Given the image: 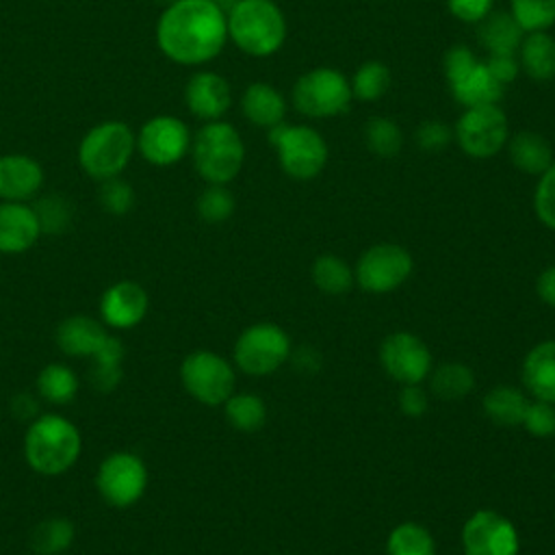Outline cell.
<instances>
[{
  "label": "cell",
  "instance_id": "obj_48",
  "mask_svg": "<svg viewBox=\"0 0 555 555\" xmlns=\"http://www.w3.org/2000/svg\"><path fill=\"white\" fill-rule=\"evenodd\" d=\"M535 291L540 295V299L555 308V264L553 267H546L540 275H538V282H535Z\"/></svg>",
  "mask_w": 555,
  "mask_h": 555
},
{
  "label": "cell",
  "instance_id": "obj_8",
  "mask_svg": "<svg viewBox=\"0 0 555 555\" xmlns=\"http://www.w3.org/2000/svg\"><path fill=\"white\" fill-rule=\"evenodd\" d=\"M291 356V340L275 323H254L234 343L236 366L254 377L271 375Z\"/></svg>",
  "mask_w": 555,
  "mask_h": 555
},
{
  "label": "cell",
  "instance_id": "obj_45",
  "mask_svg": "<svg viewBox=\"0 0 555 555\" xmlns=\"http://www.w3.org/2000/svg\"><path fill=\"white\" fill-rule=\"evenodd\" d=\"M447 7L457 20L479 24L492 11V0H447Z\"/></svg>",
  "mask_w": 555,
  "mask_h": 555
},
{
  "label": "cell",
  "instance_id": "obj_13",
  "mask_svg": "<svg viewBox=\"0 0 555 555\" xmlns=\"http://www.w3.org/2000/svg\"><path fill=\"white\" fill-rule=\"evenodd\" d=\"M462 546L464 555H518V533L503 514L479 509L464 522Z\"/></svg>",
  "mask_w": 555,
  "mask_h": 555
},
{
  "label": "cell",
  "instance_id": "obj_4",
  "mask_svg": "<svg viewBox=\"0 0 555 555\" xmlns=\"http://www.w3.org/2000/svg\"><path fill=\"white\" fill-rule=\"evenodd\" d=\"M137 150V137L128 124L111 119L93 126L78 145L82 171L95 180L119 176Z\"/></svg>",
  "mask_w": 555,
  "mask_h": 555
},
{
  "label": "cell",
  "instance_id": "obj_46",
  "mask_svg": "<svg viewBox=\"0 0 555 555\" xmlns=\"http://www.w3.org/2000/svg\"><path fill=\"white\" fill-rule=\"evenodd\" d=\"M486 67L501 85H507L518 76L520 63L514 59V54H490L486 61Z\"/></svg>",
  "mask_w": 555,
  "mask_h": 555
},
{
  "label": "cell",
  "instance_id": "obj_38",
  "mask_svg": "<svg viewBox=\"0 0 555 555\" xmlns=\"http://www.w3.org/2000/svg\"><path fill=\"white\" fill-rule=\"evenodd\" d=\"M234 212V195L225 184H208L197 197V215L206 223H221Z\"/></svg>",
  "mask_w": 555,
  "mask_h": 555
},
{
  "label": "cell",
  "instance_id": "obj_9",
  "mask_svg": "<svg viewBox=\"0 0 555 555\" xmlns=\"http://www.w3.org/2000/svg\"><path fill=\"white\" fill-rule=\"evenodd\" d=\"M180 379L184 390L206 405L225 403L234 392V369L232 364L208 349L191 351L180 364Z\"/></svg>",
  "mask_w": 555,
  "mask_h": 555
},
{
  "label": "cell",
  "instance_id": "obj_15",
  "mask_svg": "<svg viewBox=\"0 0 555 555\" xmlns=\"http://www.w3.org/2000/svg\"><path fill=\"white\" fill-rule=\"evenodd\" d=\"M379 362L392 379L405 386L418 384L429 375L431 353L416 334L395 332L384 338L379 347Z\"/></svg>",
  "mask_w": 555,
  "mask_h": 555
},
{
  "label": "cell",
  "instance_id": "obj_33",
  "mask_svg": "<svg viewBox=\"0 0 555 555\" xmlns=\"http://www.w3.org/2000/svg\"><path fill=\"white\" fill-rule=\"evenodd\" d=\"M312 282L327 295H343L353 286V271L343 258L323 254L312 264Z\"/></svg>",
  "mask_w": 555,
  "mask_h": 555
},
{
  "label": "cell",
  "instance_id": "obj_41",
  "mask_svg": "<svg viewBox=\"0 0 555 555\" xmlns=\"http://www.w3.org/2000/svg\"><path fill=\"white\" fill-rule=\"evenodd\" d=\"M533 208L538 219L555 230V163L540 176L535 195H533Z\"/></svg>",
  "mask_w": 555,
  "mask_h": 555
},
{
  "label": "cell",
  "instance_id": "obj_11",
  "mask_svg": "<svg viewBox=\"0 0 555 555\" xmlns=\"http://www.w3.org/2000/svg\"><path fill=\"white\" fill-rule=\"evenodd\" d=\"M509 139L507 117L496 104L470 106L455 124V141L473 158L494 156Z\"/></svg>",
  "mask_w": 555,
  "mask_h": 555
},
{
  "label": "cell",
  "instance_id": "obj_49",
  "mask_svg": "<svg viewBox=\"0 0 555 555\" xmlns=\"http://www.w3.org/2000/svg\"><path fill=\"white\" fill-rule=\"evenodd\" d=\"M13 410H15V414L17 416H22V418H35V414H37V401L30 397V395H17L15 399H13Z\"/></svg>",
  "mask_w": 555,
  "mask_h": 555
},
{
  "label": "cell",
  "instance_id": "obj_47",
  "mask_svg": "<svg viewBox=\"0 0 555 555\" xmlns=\"http://www.w3.org/2000/svg\"><path fill=\"white\" fill-rule=\"evenodd\" d=\"M399 408L408 416H421L427 410V395L418 384H405L399 392Z\"/></svg>",
  "mask_w": 555,
  "mask_h": 555
},
{
  "label": "cell",
  "instance_id": "obj_7",
  "mask_svg": "<svg viewBox=\"0 0 555 555\" xmlns=\"http://www.w3.org/2000/svg\"><path fill=\"white\" fill-rule=\"evenodd\" d=\"M353 93L347 78L332 67H314L297 78L293 104L306 117H334L349 108Z\"/></svg>",
  "mask_w": 555,
  "mask_h": 555
},
{
  "label": "cell",
  "instance_id": "obj_30",
  "mask_svg": "<svg viewBox=\"0 0 555 555\" xmlns=\"http://www.w3.org/2000/svg\"><path fill=\"white\" fill-rule=\"evenodd\" d=\"M223 405L228 423L238 431H258L267 421V405L258 395L232 392Z\"/></svg>",
  "mask_w": 555,
  "mask_h": 555
},
{
  "label": "cell",
  "instance_id": "obj_39",
  "mask_svg": "<svg viewBox=\"0 0 555 555\" xmlns=\"http://www.w3.org/2000/svg\"><path fill=\"white\" fill-rule=\"evenodd\" d=\"M33 208L39 219L41 234H61L72 221V206L61 195L41 197Z\"/></svg>",
  "mask_w": 555,
  "mask_h": 555
},
{
  "label": "cell",
  "instance_id": "obj_24",
  "mask_svg": "<svg viewBox=\"0 0 555 555\" xmlns=\"http://www.w3.org/2000/svg\"><path fill=\"white\" fill-rule=\"evenodd\" d=\"M512 165L529 176H542L553 165V147L540 132L522 130L507 139Z\"/></svg>",
  "mask_w": 555,
  "mask_h": 555
},
{
  "label": "cell",
  "instance_id": "obj_23",
  "mask_svg": "<svg viewBox=\"0 0 555 555\" xmlns=\"http://www.w3.org/2000/svg\"><path fill=\"white\" fill-rule=\"evenodd\" d=\"M241 111H243L245 119L251 121L254 126L273 128L284 121L286 102L273 85L251 82L241 98Z\"/></svg>",
  "mask_w": 555,
  "mask_h": 555
},
{
  "label": "cell",
  "instance_id": "obj_34",
  "mask_svg": "<svg viewBox=\"0 0 555 555\" xmlns=\"http://www.w3.org/2000/svg\"><path fill=\"white\" fill-rule=\"evenodd\" d=\"M388 555H436L431 533L418 522H401L388 535Z\"/></svg>",
  "mask_w": 555,
  "mask_h": 555
},
{
  "label": "cell",
  "instance_id": "obj_44",
  "mask_svg": "<svg viewBox=\"0 0 555 555\" xmlns=\"http://www.w3.org/2000/svg\"><path fill=\"white\" fill-rule=\"evenodd\" d=\"M477 63L473 50L468 46H453L447 54H444V74L447 80L453 82L457 80L462 74H466L473 65Z\"/></svg>",
  "mask_w": 555,
  "mask_h": 555
},
{
  "label": "cell",
  "instance_id": "obj_21",
  "mask_svg": "<svg viewBox=\"0 0 555 555\" xmlns=\"http://www.w3.org/2000/svg\"><path fill=\"white\" fill-rule=\"evenodd\" d=\"M522 384L535 399L555 403V340H544L525 356Z\"/></svg>",
  "mask_w": 555,
  "mask_h": 555
},
{
  "label": "cell",
  "instance_id": "obj_5",
  "mask_svg": "<svg viewBox=\"0 0 555 555\" xmlns=\"http://www.w3.org/2000/svg\"><path fill=\"white\" fill-rule=\"evenodd\" d=\"M193 165L208 184H228L234 180L245 160V147L234 130L225 121H208L199 128L191 145Z\"/></svg>",
  "mask_w": 555,
  "mask_h": 555
},
{
  "label": "cell",
  "instance_id": "obj_27",
  "mask_svg": "<svg viewBox=\"0 0 555 555\" xmlns=\"http://www.w3.org/2000/svg\"><path fill=\"white\" fill-rule=\"evenodd\" d=\"M527 403H529L527 397L518 388L494 386L483 397V412L492 423L501 427H514L522 423Z\"/></svg>",
  "mask_w": 555,
  "mask_h": 555
},
{
  "label": "cell",
  "instance_id": "obj_20",
  "mask_svg": "<svg viewBox=\"0 0 555 555\" xmlns=\"http://www.w3.org/2000/svg\"><path fill=\"white\" fill-rule=\"evenodd\" d=\"M106 338V325L87 314H74L63 319L54 334L59 349L72 358H91Z\"/></svg>",
  "mask_w": 555,
  "mask_h": 555
},
{
  "label": "cell",
  "instance_id": "obj_3",
  "mask_svg": "<svg viewBox=\"0 0 555 555\" xmlns=\"http://www.w3.org/2000/svg\"><path fill=\"white\" fill-rule=\"evenodd\" d=\"M225 17L228 37L245 54L269 56L286 39V20L273 0H236Z\"/></svg>",
  "mask_w": 555,
  "mask_h": 555
},
{
  "label": "cell",
  "instance_id": "obj_16",
  "mask_svg": "<svg viewBox=\"0 0 555 555\" xmlns=\"http://www.w3.org/2000/svg\"><path fill=\"white\" fill-rule=\"evenodd\" d=\"M150 297L134 280L111 284L100 297V321L113 330H130L147 314Z\"/></svg>",
  "mask_w": 555,
  "mask_h": 555
},
{
  "label": "cell",
  "instance_id": "obj_26",
  "mask_svg": "<svg viewBox=\"0 0 555 555\" xmlns=\"http://www.w3.org/2000/svg\"><path fill=\"white\" fill-rule=\"evenodd\" d=\"M520 67L533 80L555 78V39L546 30L527 33L520 41Z\"/></svg>",
  "mask_w": 555,
  "mask_h": 555
},
{
  "label": "cell",
  "instance_id": "obj_36",
  "mask_svg": "<svg viewBox=\"0 0 555 555\" xmlns=\"http://www.w3.org/2000/svg\"><path fill=\"white\" fill-rule=\"evenodd\" d=\"M349 85H351V93L358 100H364V102L379 100L390 87V69L379 61H366L356 69Z\"/></svg>",
  "mask_w": 555,
  "mask_h": 555
},
{
  "label": "cell",
  "instance_id": "obj_35",
  "mask_svg": "<svg viewBox=\"0 0 555 555\" xmlns=\"http://www.w3.org/2000/svg\"><path fill=\"white\" fill-rule=\"evenodd\" d=\"M364 143L375 156L392 158L403 145V132L388 117H371L364 126Z\"/></svg>",
  "mask_w": 555,
  "mask_h": 555
},
{
  "label": "cell",
  "instance_id": "obj_43",
  "mask_svg": "<svg viewBox=\"0 0 555 555\" xmlns=\"http://www.w3.org/2000/svg\"><path fill=\"white\" fill-rule=\"evenodd\" d=\"M451 139H453L451 130L444 124L436 121V119L423 121L416 130V143H418L421 150H427V152H436V150L447 147Z\"/></svg>",
  "mask_w": 555,
  "mask_h": 555
},
{
  "label": "cell",
  "instance_id": "obj_28",
  "mask_svg": "<svg viewBox=\"0 0 555 555\" xmlns=\"http://www.w3.org/2000/svg\"><path fill=\"white\" fill-rule=\"evenodd\" d=\"M121 360H124V345L119 338L111 336L104 345L91 356V384L100 392H111L121 382Z\"/></svg>",
  "mask_w": 555,
  "mask_h": 555
},
{
  "label": "cell",
  "instance_id": "obj_2",
  "mask_svg": "<svg viewBox=\"0 0 555 555\" xmlns=\"http://www.w3.org/2000/svg\"><path fill=\"white\" fill-rule=\"evenodd\" d=\"M80 451V431L63 414L48 412L28 423L24 434V460L35 473L43 477L63 475L78 462Z\"/></svg>",
  "mask_w": 555,
  "mask_h": 555
},
{
  "label": "cell",
  "instance_id": "obj_19",
  "mask_svg": "<svg viewBox=\"0 0 555 555\" xmlns=\"http://www.w3.org/2000/svg\"><path fill=\"white\" fill-rule=\"evenodd\" d=\"M43 184L41 165L26 154L0 156V199L26 202L39 193Z\"/></svg>",
  "mask_w": 555,
  "mask_h": 555
},
{
  "label": "cell",
  "instance_id": "obj_10",
  "mask_svg": "<svg viewBox=\"0 0 555 555\" xmlns=\"http://www.w3.org/2000/svg\"><path fill=\"white\" fill-rule=\"evenodd\" d=\"M95 488L113 507L134 505L147 488L145 462L130 451H115L106 455L98 466Z\"/></svg>",
  "mask_w": 555,
  "mask_h": 555
},
{
  "label": "cell",
  "instance_id": "obj_40",
  "mask_svg": "<svg viewBox=\"0 0 555 555\" xmlns=\"http://www.w3.org/2000/svg\"><path fill=\"white\" fill-rule=\"evenodd\" d=\"M98 199L106 212L126 215L134 206V191L126 180H121L119 176H113L102 180Z\"/></svg>",
  "mask_w": 555,
  "mask_h": 555
},
{
  "label": "cell",
  "instance_id": "obj_12",
  "mask_svg": "<svg viewBox=\"0 0 555 555\" xmlns=\"http://www.w3.org/2000/svg\"><path fill=\"white\" fill-rule=\"evenodd\" d=\"M412 256L397 243H377L369 247L356 264V282L366 293H390L412 273Z\"/></svg>",
  "mask_w": 555,
  "mask_h": 555
},
{
  "label": "cell",
  "instance_id": "obj_17",
  "mask_svg": "<svg viewBox=\"0 0 555 555\" xmlns=\"http://www.w3.org/2000/svg\"><path fill=\"white\" fill-rule=\"evenodd\" d=\"M184 102L195 117L217 121L230 108V85L215 72H195L184 87Z\"/></svg>",
  "mask_w": 555,
  "mask_h": 555
},
{
  "label": "cell",
  "instance_id": "obj_37",
  "mask_svg": "<svg viewBox=\"0 0 555 555\" xmlns=\"http://www.w3.org/2000/svg\"><path fill=\"white\" fill-rule=\"evenodd\" d=\"M514 20L525 33L546 30L555 24V0H509Z\"/></svg>",
  "mask_w": 555,
  "mask_h": 555
},
{
  "label": "cell",
  "instance_id": "obj_14",
  "mask_svg": "<svg viewBox=\"0 0 555 555\" xmlns=\"http://www.w3.org/2000/svg\"><path fill=\"white\" fill-rule=\"evenodd\" d=\"M191 147V134L184 121L173 115H156L147 119L137 137V150L141 156L156 165L167 167L178 163Z\"/></svg>",
  "mask_w": 555,
  "mask_h": 555
},
{
  "label": "cell",
  "instance_id": "obj_29",
  "mask_svg": "<svg viewBox=\"0 0 555 555\" xmlns=\"http://www.w3.org/2000/svg\"><path fill=\"white\" fill-rule=\"evenodd\" d=\"M78 377L63 362L46 364L37 375V392L52 405H65L78 395Z\"/></svg>",
  "mask_w": 555,
  "mask_h": 555
},
{
  "label": "cell",
  "instance_id": "obj_32",
  "mask_svg": "<svg viewBox=\"0 0 555 555\" xmlns=\"http://www.w3.org/2000/svg\"><path fill=\"white\" fill-rule=\"evenodd\" d=\"M475 386V375L473 369L462 364V362H447L440 364L429 379V388L436 397L440 399H462L466 397Z\"/></svg>",
  "mask_w": 555,
  "mask_h": 555
},
{
  "label": "cell",
  "instance_id": "obj_6",
  "mask_svg": "<svg viewBox=\"0 0 555 555\" xmlns=\"http://www.w3.org/2000/svg\"><path fill=\"white\" fill-rule=\"evenodd\" d=\"M269 141L278 150L282 171L295 180L317 178L327 163V143L310 126H286L282 121L269 128Z\"/></svg>",
  "mask_w": 555,
  "mask_h": 555
},
{
  "label": "cell",
  "instance_id": "obj_1",
  "mask_svg": "<svg viewBox=\"0 0 555 555\" xmlns=\"http://www.w3.org/2000/svg\"><path fill=\"white\" fill-rule=\"evenodd\" d=\"M228 39V17L215 0H176L156 24L160 52L180 65L215 59Z\"/></svg>",
  "mask_w": 555,
  "mask_h": 555
},
{
  "label": "cell",
  "instance_id": "obj_42",
  "mask_svg": "<svg viewBox=\"0 0 555 555\" xmlns=\"http://www.w3.org/2000/svg\"><path fill=\"white\" fill-rule=\"evenodd\" d=\"M520 425L529 434L540 436V438L555 434V408H553V403H546V401H540V399L529 401Z\"/></svg>",
  "mask_w": 555,
  "mask_h": 555
},
{
  "label": "cell",
  "instance_id": "obj_25",
  "mask_svg": "<svg viewBox=\"0 0 555 555\" xmlns=\"http://www.w3.org/2000/svg\"><path fill=\"white\" fill-rule=\"evenodd\" d=\"M522 37H525V30L514 20L512 13L490 11L479 22V39H481V46L490 54H514V52H518Z\"/></svg>",
  "mask_w": 555,
  "mask_h": 555
},
{
  "label": "cell",
  "instance_id": "obj_22",
  "mask_svg": "<svg viewBox=\"0 0 555 555\" xmlns=\"http://www.w3.org/2000/svg\"><path fill=\"white\" fill-rule=\"evenodd\" d=\"M449 85L455 102H460L464 108L496 104L505 91V85H501L481 61H477L466 74Z\"/></svg>",
  "mask_w": 555,
  "mask_h": 555
},
{
  "label": "cell",
  "instance_id": "obj_50",
  "mask_svg": "<svg viewBox=\"0 0 555 555\" xmlns=\"http://www.w3.org/2000/svg\"><path fill=\"white\" fill-rule=\"evenodd\" d=\"M165 2H169V4H171V2H176V0H165Z\"/></svg>",
  "mask_w": 555,
  "mask_h": 555
},
{
  "label": "cell",
  "instance_id": "obj_31",
  "mask_svg": "<svg viewBox=\"0 0 555 555\" xmlns=\"http://www.w3.org/2000/svg\"><path fill=\"white\" fill-rule=\"evenodd\" d=\"M74 522L61 516L41 520L30 535V548L37 555H59L74 542Z\"/></svg>",
  "mask_w": 555,
  "mask_h": 555
},
{
  "label": "cell",
  "instance_id": "obj_18",
  "mask_svg": "<svg viewBox=\"0 0 555 555\" xmlns=\"http://www.w3.org/2000/svg\"><path fill=\"white\" fill-rule=\"evenodd\" d=\"M41 236L35 208L26 202H0V254H24Z\"/></svg>",
  "mask_w": 555,
  "mask_h": 555
}]
</instances>
